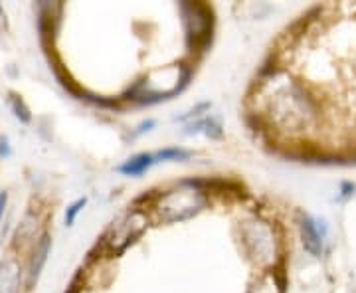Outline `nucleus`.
I'll return each instance as SVG.
<instances>
[{"mask_svg":"<svg viewBox=\"0 0 356 293\" xmlns=\"http://www.w3.org/2000/svg\"><path fill=\"white\" fill-rule=\"evenodd\" d=\"M271 121L283 131H307L317 123V102L299 84H289L269 103Z\"/></svg>","mask_w":356,"mask_h":293,"instance_id":"f257e3e1","label":"nucleus"},{"mask_svg":"<svg viewBox=\"0 0 356 293\" xmlns=\"http://www.w3.org/2000/svg\"><path fill=\"white\" fill-rule=\"evenodd\" d=\"M204 194L200 191H175L163 196L159 204L161 216L175 222V220H186L192 218L204 206Z\"/></svg>","mask_w":356,"mask_h":293,"instance_id":"f03ea898","label":"nucleus"},{"mask_svg":"<svg viewBox=\"0 0 356 293\" xmlns=\"http://www.w3.org/2000/svg\"><path fill=\"white\" fill-rule=\"evenodd\" d=\"M145 224H147V220H145V216H143V212H140V210H135V212H133V214H129L123 222H119L117 226L111 228L113 236L107 240V244L113 248L115 252H123L129 244L133 242L137 236L143 234Z\"/></svg>","mask_w":356,"mask_h":293,"instance_id":"7ed1b4c3","label":"nucleus"},{"mask_svg":"<svg viewBox=\"0 0 356 293\" xmlns=\"http://www.w3.org/2000/svg\"><path fill=\"white\" fill-rule=\"evenodd\" d=\"M22 285V271L14 260L0 264V293H18Z\"/></svg>","mask_w":356,"mask_h":293,"instance_id":"20e7f679","label":"nucleus"},{"mask_svg":"<svg viewBox=\"0 0 356 293\" xmlns=\"http://www.w3.org/2000/svg\"><path fill=\"white\" fill-rule=\"evenodd\" d=\"M301 238H303V246L309 254L321 255V252H323V234L318 232L317 222L313 218L303 216V220H301Z\"/></svg>","mask_w":356,"mask_h":293,"instance_id":"39448f33","label":"nucleus"},{"mask_svg":"<svg viewBox=\"0 0 356 293\" xmlns=\"http://www.w3.org/2000/svg\"><path fill=\"white\" fill-rule=\"evenodd\" d=\"M50 248L51 238L48 234H44V236L40 238V242L36 244V250H34L32 260H30V283H34V281L38 280L40 271H42L46 260H48V254H50Z\"/></svg>","mask_w":356,"mask_h":293,"instance_id":"423d86ee","label":"nucleus"},{"mask_svg":"<svg viewBox=\"0 0 356 293\" xmlns=\"http://www.w3.org/2000/svg\"><path fill=\"white\" fill-rule=\"evenodd\" d=\"M154 163V157L151 153H140L135 155V157H131L125 165H121L117 171L119 173H123V175H127V177H139L143 175L149 166Z\"/></svg>","mask_w":356,"mask_h":293,"instance_id":"0eeeda50","label":"nucleus"},{"mask_svg":"<svg viewBox=\"0 0 356 293\" xmlns=\"http://www.w3.org/2000/svg\"><path fill=\"white\" fill-rule=\"evenodd\" d=\"M154 157V163L156 161H184V159H188L191 153L188 151H182V149H165V151H159Z\"/></svg>","mask_w":356,"mask_h":293,"instance_id":"6e6552de","label":"nucleus"},{"mask_svg":"<svg viewBox=\"0 0 356 293\" xmlns=\"http://www.w3.org/2000/svg\"><path fill=\"white\" fill-rule=\"evenodd\" d=\"M10 107H13L14 115L22 121V123H28L30 119H32V115H30V111H28V107L24 105V102L18 97V95H14V93H10Z\"/></svg>","mask_w":356,"mask_h":293,"instance_id":"1a4fd4ad","label":"nucleus"},{"mask_svg":"<svg viewBox=\"0 0 356 293\" xmlns=\"http://www.w3.org/2000/svg\"><path fill=\"white\" fill-rule=\"evenodd\" d=\"M86 203H88L86 198H79V200H76V203L65 210V226H72V224L76 222L77 214L81 212V208L86 206Z\"/></svg>","mask_w":356,"mask_h":293,"instance_id":"9d476101","label":"nucleus"},{"mask_svg":"<svg viewBox=\"0 0 356 293\" xmlns=\"http://www.w3.org/2000/svg\"><path fill=\"white\" fill-rule=\"evenodd\" d=\"M202 125L206 127V135L208 137H212V139L222 137V127H220V121L218 119H206V121H202Z\"/></svg>","mask_w":356,"mask_h":293,"instance_id":"9b49d317","label":"nucleus"},{"mask_svg":"<svg viewBox=\"0 0 356 293\" xmlns=\"http://www.w3.org/2000/svg\"><path fill=\"white\" fill-rule=\"evenodd\" d=\"M0 157H10V147H8V141L0 137Z\"/></svg>","mask_w":356,"mask_h":293,"instance_id":"f8f14e48","label":"nucleus"},{"mask_svg":"<svg viewBox=\"0 0 356 293\" xmlns=\"http://www.w3.org/2000/svg\"><path fill=\"white\" fill-rule=\"evenodd\" d=\"M6 200H8L6 192H2V194H0V218H2V214H4V208H6Z\"/></svg>","mask_w":356,"mask_h":293,"instance_id":"ddd939ff","label":"nucleus"}]
</instances>
